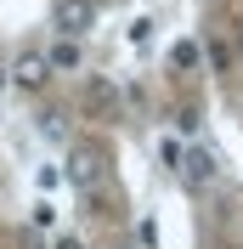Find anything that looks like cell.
Returning a JSON list of instances; mask_svg holds the SVG:
<instances>
[{"instance_id":"obj_3","label":"cell","mask_w":243,"mask_h":249,"mask_svg":"<svg viewBox=\"0 0 243 249\" xmlns=\"http://www.w3.org/2000/svg\"><path fill=\"white\" fill-rule=\"evenodd\" d=\"M175 170H181V181L198 193V187H209V181H215V153H209V147H192V153L175 159Z\"/></svg>"},{"instance_id":"obj_6","label":"cell","mask_w":243,"mask_h":249,"mask_svg":"<svg viewBox=\"0 0 243 249\" xmlns=\"http://www.w3.org/2000/svg\"><path fill=\"white\" fill-rule=\"evenodd\" d=\"M46 68L74 74V68H79V40H57V46H51V57H46Z\"/></svg>"},{"instance_id":"obj_1","label":"cell","mask_w":243,"mask_h":249,"mask_svg":"<svg viewBox=\"0 0 243 249\" xmlns=\"http://www.w3.org/2000/svg\"><path fill=\"white\" fill-rule=\"evenodd\" d=\"M91 23H96V0H57V12H51V29L62 40H79Z\"/></svg>"},{"instance_id":"obj_10","label":"cell","mask_w":243,"mask_h":249,"mask_svg":"<svg viewBox=\"0 0 243 249\" xmlns=\"http://www.w3.org/2000/svg\"><path fill=\"white\" fill-rule=\"evenodd\" d=\"M0 85H6V68H0Z\"/></svg>"},{"instance_id":"obj_9","label":"cell","mask_w":243,"mask_h":249,"mask_svg":"<svg viewBox=\"0 0 243 249\" xmlns=\"http://www.w3.org/2000/svg\"><path fill=\"white\" fill-rule=\"evenodd\" d=\"M57 249H85V244H79V238H62V244H57Z\"/></svg>"},{"instance_id":"obj_2","label":"cell","mask_w":243,"mask_h":249,"mask_svg":"<svg viewBox=\"0 0 243 249\" xmlns=\"http://www.w3.org/2000/svg\"><path fill=\"white\" fill-rule=\"evenodd\" d=\"M102 170H107V153H102V147H91V142H79L74 153H68V170H62V176H68L74 187H96V181H102Z\"/></svg>"},{"instance_id":"obj_7","label":"cell","mask_w":243,"mask_h":249,"mask_svg":"<svg viewBox=\"0 0 243 249\" xmlns=\"http://www.w3.org/2000/svg\"><path fill=\"white\" fill-rule=\"evenodd\" d=\"M40 130H46L51 142H62V136H68V124H62V113H46V119H40Z\"/></svg>"},{"instance_id":"obj_4","label":"cell","mask_w":243,"mask_h":249,"mask_svg":"<svg viewBox=\"0 0 243 249\" xmlns=\"http://www.w3.org/2000/svg\"><path fill=\"white\" fill-rule=\"evenodd\" d=\"M12 85H23V91H40V85H46V57H34V51H23V57L12 62Z\"/></svg>"},{"instance_id":"obj_5","label":"cell","mask_w":243,"mask_h":249,"mask_svg":"<svg viewBox=\"0 0 243 249\" xmlns=\"http://www.w3.org/2000/svg\"><path fill=\"white\" fill-rule=\"evenodd\" d=\"M119 108V91H113V85H107V79H85V113H96V119H107V113Z\"/></svg>"},{"instance_id":"obj_8","label":"cell","mask_w":243,"mask_h":249,"mask_svg":"<svg viewBox=\"0 0 243 249\" xmlns=\"http://www.w3.org/2000/svg\"><path fill=\"white\" fill-rule=\"evenodd\" d=\"M198 62V46H175V68H192Z\"/></svg>"}]
</instances>
